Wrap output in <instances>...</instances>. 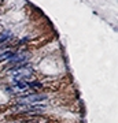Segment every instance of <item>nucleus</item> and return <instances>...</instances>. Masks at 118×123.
Listing matches in <instances>:
<instances>
[{
	"mask_svg": "<svg viewBox=\"0 0 118 123\" xmlns=\"http://www.w3.org/2000/svg\"><path fill=\"white\" fill-rule=\"evenodd\" d=\"M33 74V70L30 67H25V66H17L15 68H13V75L15 79H29Z\"/></svg>",
	"mask_w": 118,
	"mask_h": 123,
	"instance_id": "obj_1",
	"label": "nucleus"
},
{
	"mask_svg": "<svg viewBox=\"0 0 118 123\" xmlns=\"http://www.w3.org/2000/svg\"><path fill=\"white\" fill-rule=\"evenodd\" d=\"M47 98L45 94H30V96L25 97V101H43Z\"/></svg>",
	"mask_w": 118,
	"mask_h": 123,
	"instance_id": "obj_2",
	"label": "nucleus"
},
{
	"mask_svg": "<svg viewBox=\"0 0 118 123\" xmlns=\"http://www.w3.org/2000/svg\"><path fill=\"white\" fill-rule=\"evenodd\" d=\"M15 86H17L18 89H26V88H28V84H23V82H18Z\"/></svg>",
	"mask_w": 118,
	"mask_h": 123,
	"instance_id": "obj_3",
	"label": "nucleus"
},
{
	"mask_svg": "<svg viewBox=\"0 0 118 123\" xmlns=\"http://www.w3.org/2000/svg\"><path fill=\"white\" fill-rule=\"evenodd\" d=\"M28 86H30V88H41L43 85L39 84V82H32V84H30V85H28Z\"/></svg>",
	"mask_w": 118,
	"mask_h": 123,
	"instance_id": "obj_4",
	"label": "nucleus"
}]
</instances>
